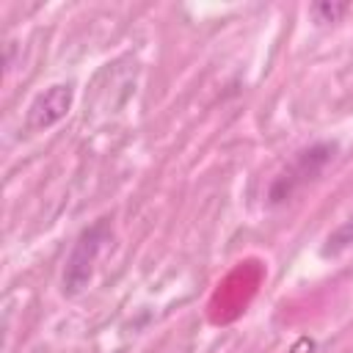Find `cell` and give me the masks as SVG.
<instances>
[{
	"label": "cell",
	"instance_id": "cell-1",
	"mask_svg": "<svg viewBox=\"0 0 353 353\" xmlns=\"http://www.w3.org/2000/svg\"><path fill=\"white\" fill-rule=\"evenodd\" d=\"M312 11H314L317 22H336L347 11V6L345 3H317V6H312Z\"/></svg>",
	"mask_w": 353,
	"mask_h": 353
}]
</instances>
